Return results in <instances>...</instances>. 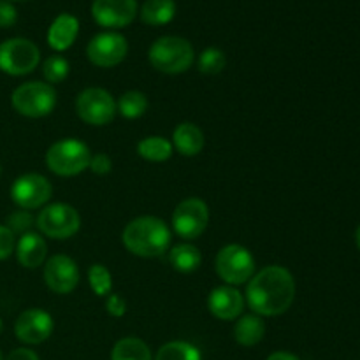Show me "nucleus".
<instances>
[{"instance_id":"nucleus-16","label":"nucleus","mask_w":360,"mask_h":360,"mask_svg":"<svg viewBox=\"0 0 360 360\" xmlns=\"http://www.w3.org/2000/svg\"><path fill=\"white\" fill-rule=\"evenodd\" d=\"M245 295L231 285H220L207 295V309L211 315L224 322L238 320L245 311Z\"/></svg>"},{"instance_id":"nucleus-28","label":"nucleus","mask_w":360,"mask_h":360,"mask_svg":"<svg viewBox=\"0 0 360 360\" xmlns=\"http://www.w3.org/2000/svg\"><path fill=\"white\" fill-rule=\"evenodd\" d=\"M70 72V63L69 60L63 58L60 55H51L49 58L44 60L42 63V76H44L46 83L53 84H58L63 83V81L69 77Z\"/></svg>"},{"instance_id":"nucleus-23","label":"nucleus","mask_w":360,"mask_h":360,"mask_svg":"<svg viewBox=\"0 0 360 360\" xmlns=\"http://www.w3.org/2000/svg\"><path fill=\"white\" fill-rule=\"evenodd\" d=\"M172 153H174V146L171 141L162 136H148L137 143V155L148 162L160 164V162L169 160Z\"/></svg>"},{"instance_id":"nucleus-19","label":"nucleus","mask_w":360,"mask_h":360,"mask_svg":"<svg viewBox=\"0 0 360 360\" xmlns=\"http://www.w3.org/2000/svg\"><path fill=\"white\" fill-rule=\"evenodd\" d=\"M172 146L183 157H197L204 150L206 137L199 125L192 122H183L172 132Z\"/></svg>"},{"instance_id":"nucleus-32","label":"nucleus","mask_w":360,"mask_h":360,"mask_svg":"<svg viewBox=\"0 0 360 360\" xmlns=\"http://www.w3.org/2000/svg\"><path fill=\"white\" fill-rule=\"evenodd\" d=\"M94 174L97 176H105L112 171V160L108 153H95L91 155L90 165H88Z\"/></svg>"},{"instance_id":"nucleus-41","label":"nucleus","mask_w":360,"mask_h":360,"mask_svg":"<svg viewBox=\"0 0 360 360\" xmlns=\"http://www.w3.org/2000/svg\"><path fill=\"white\" fill-rule=\"evenodd\" d=\"M0 178H2V164H0Z\"/></svg>"},{"instance_id":"nucleus-40","label":"nucleus","mask_w":360,"mask_h":360,"mask_svg":"<svg viewBox=\"0 0 360 360\" xmlns=\"http://www.w3.org/2000/svg\"><path fill=\"white\" fill-rule=\"evenodd\" d=\"M0 360H4V354H2V350H0Z\"/></svg>"},{"instance_id":"nucleus-36","label":"nucleus","mask_w":360,"mask_h":360,"mask_svg":"<svg viewBox=\"0 0 360 360\" xmlns=\"http://www.w3.org/2000/svg\"><path fill=\"white\" fill-rule=\"evenodd\" d=\"M267 360H301L297 357L295 354H290V352H274V354H271Z\"/></svg>"},{"instance_id":"nucleus-5","label":"nucleus","mask_w":360,"mask_h":360,"mask_svg":"<svg viewBox=\"0 0 360 360\" xmlns=\"http://www.w3.org/2000/svg\"><path fill=\"white\" fill-rule=\"evenodd\" d=\"M55 86L46 81H28L20 84L11 95V104L14 111L27 118H44L49 116L56 108Z\"/></svg>"},{"instance_id":"nucleus-8","label":"nucleus","mask_w":360,"mask_h":360,"mask_svg":"<svg viewBox=\"0 0 360 360\" xmlns=\"http://www.w3.org/2000/svg\"><path fill=\"white\" fill-rule=\"evenodd\" d=\"M41 62V49L30 39L13 37L0 44V70L9 76H27Z\"/></svg>"},{"instance_id":"nucleus-15","label":"nucleus","mask_w":360,"mask_h":360,"mask_svg":"<svg viewBox=\"0 0 360 360\" xmlns=\"http://www.w3.org/2000/svg\"><path fill=\"white\" fill-rule=\"evenodd\" d=\"M91 16L95 23L109 30L125 28L136 20L137 0H94Z\"/></svg>"},{"instance_id":"nucleus-38","label":"nucleus","mask_w":360,"mask_h":360,"mask_svg":"<svg viewBox=\"0 0 360 360\" xmlns=\"http://www.w3.org/2000/svg\"><path fill=\"white\" fill-rule=\"evenodd\" d=\"M2 333H4V322L0 320V334H2Z\"/></svg>"},{"instance_id":"nucleus-17","label":"nucleus","mask_w":360,"mask_h":360,"mask_svg":"<svg viewBox=\"0 0 360 360\" xmlns=\"http://www.w3.org/2000/svg\"><path fill=\"white\" fill-rule=\"evenodd\" d=\"M16 259L25 269H37L48 260V245L39 232H27L16 241Z\"/></svg>"},{"instance_id":"nucleus-4","label":"nucleus","mask_w":360,"mask_h":360,"mask_svg":"<svg viewBox=\"0 0 360 360\" xmlns=\"http://www.w3.org/2000/svg\"><path fill=\"white\" fill-rule=\"evenodd\" d=\"M91 160V151L86 143L67 137L53 143L46 151V165L49 171L62 178H72L88 169Z\"/></svg>"},{"instance_id":"nucleus-24","label":"nucleus","mask_w":360,"mask_h":360,"mask_svg":"<svg viewBox=\"0 0 360 360\" xmlns=\"http://www.w3.org/2000/svg\"><path fill=\"white\" fill-rule=\"evenodd\" d=\"M111 360H153L150 347L141 338L127 336L116 341L111 350Z\"/></svg>"},{"instance_id":"nucleus-33","label":"nucleus","mask_w":360,"mask_h":360,"mask_svg":"<svg viewBox=\"0 0 360 360\" xmlns=\"http://www.w3.org/2000/svg\"><path fill=\"white\" fill-rule=\"evenodd\" d=\"M105 311L111 316H115V319H122L127 313V301L122 295L112 294L111 292V294L105 297Z\"/></svg>"},{"instance_id":"nucleus-7","label":"nucleus","mask_w":360,"mask_h":360,"mask_svg":"<svg viewBox=\"0 0 360 360\" xmlns=\"http://www.w3.org/2000/svg\"><path fill=\"white\" fill-rule=\"evenodd\" d=\"M214 271L225 285H245L257 273L255 257L243 245H227L217 253Z\"/></svg>"},{"instance_id":"nucleus-2","label":"nucleus","mask_w":360,"mask_h":360,"mask_svg":"<svg viewBox=\"0 0 360 360\" xmlns=\"http://www.w3.org/2000/svg\"><path fill=\"white\" fill-rule=\"evenodd\" d=\"M172 232L162 218L137 217L125 225L122 232V243L132 255L141 259H157L169 252Z\"/></svg>"},{"instance_id":"nucleus-6","label":"nucleus","mask_w":360,"mask_h":360,"mask_svg":"<svg viewBox=\"0 0 360 360\" xmlns=\"http://www.w3.org/2000/svg\"><path fill=\"white\" fill-rule=\"evenodd\" d=\"M39 234L55 241L74 238L81 229V217L77 210L65 202H49L39 211L35 218Z\"/></svg>"},{"instance_id":"nucleus-12","label":"nucleus","mask_w":360,"mask_h":360,"mask_svg":"<svg viewBox=\"0 0 360 360\" xmlns=\"http://www.w3.org/2000/svg\"><path fill=\"white\" fill-rule=\"evenodd\" d=\"M127 55H129V42L118 32H101L91 37L86 46L88 60L101 69L120 65Z\"/></svg>"},{"instance_id":"nucleus-35","label":"nucleus","mask_w":360,"mask_h":360,"mask_svg":"<svg viewBox=\"0 0 360 360\" xmlns=\"http://www.w3.org/2000/svg\"><path fill=\"white\" fill-rule=\"evenodd\" d=\"M4 360H41L39 355L35 354L30 348H16V350L11 352Z\"/></svg>"},{"instance_id":"nucleus-34","label":"nucleus","mask_w":360,"mask_h":360,"mask_svg":"<svg viewBox=\"0 0 360 360\" xmlns=\"http://www.w3.org/2000/svg\"><path fill=\"white\" fill-rule=\"evenodd\" d=\"M18 11L13 6V2L0 0V28H9L16 25Z\"/></svg>"},{"instance_id":"nucleus-26","label":"nucleus","mask_w":360,"mask_h":360,"mask_svg":"<svg viewBox=\"0 0 360 360\" xmlns=\"http://www.w3.org/2000/svg\"><path fill=\"white\" fill-rule=\"evenodd\" d=\"M153 360H202V354L188 341H169L158 348Z\"/></svg>"},{"instance_id":"nucleus-31","label":"nucleus","mask_w":360,"mask_h":360,"mask_svg":"<svg viewBox=\"0 0 360 360\" xmlns=\"http://www.w3.org/2000/svg\"><path fill=\"white\" fill-rule=\"evenodd\" d=\"M14 250H16V236L6 225H0V260L9 259Z\"/></svg>"},{"instance_id":"nucleus-18","label":"nucleus","mask_w":360,"mask_h":360,"mask_svg":"<svg viewBox=\"0 0 360 360\" xmlns=\"http://www.w3.org/2000/svg\"><path fill=\"white\" fill-rule=\"evenodd\" d=\"M79 34V21L74 14L62 13L53 20L48 28V44L55 51H67L76 42Z\"/></svg>"},{"instance_id":"nucleus-1","label":"nucleus","mask_w":360,"mask_h":360,"mask_svg":"<svg viewBox=\"0 0 360 360\" xmlns=\"http://www.w3.org/2000/svg\"><path fill=\"white\" fill-rule=\"evenodd\" d=\"M295 278L287 267L267 266L253 274L246 285L245 301L255 315L278 316L287 313L295 301Z\"/></svg>"},{"instance_id":"nucleus-3","label":"nucleus","mask_w":360,"mask_h":360,"mask_svg":"<svg viewBox=\"0 0 360 360\" xmlns=\"http://www.w3.org/2000/svg\"><path fill=\"white\" fill-rule=\"evenodd\" d=\"M148 60L162 74H183L195 62L192 42L178 35H164L150 46Z\"/></svg>"},{"instance_id":"nucleus-37","label":"nucleus","mask_w":360,"mask_h":360,"mask_svg":"<svg viewBox=\"0 0 360 360\" xmlns=\"http://www.w3.org/2000/svg\"><path fill=\"white\" fill-rule=\"evenodd\" d=\"M355 243H357V248L360 250V224H359L357 231H355Z\"/></svg>"},{"instance_id":"nucleus-20","label":"nucleus","mask_w":360,"mask_h":360,"mask_svg":"<svg viewBox=\"0 0 360 360\" xmlns=\"http://www.w3.org/2000/svg\"><path fill=\"white\" fill-rule=\"evenodd\" d=\"M266 336V322L262 316L250 313V315H241L236 320L234 326V340L241 347H255Z\"/></svg>"},{"instance_id":"nucleus-30","label":"nucleus","mask_w":360,"mask_h":360,"mask_svg":"<svg viewBox=\"0 0 360 360\" xmlns=\"http://www.w3.org/2000/svg\"><path fill=\"white\" fill-rule=\"evenodd\" d=\"M35 225V218L30 211L16 210L7 217L6 227L13 232L14 236H23L27 232H32V227Z\"/></svg>"},{"instance_id":"nucleus-39","label":"nucleus","mask_w":360,"mask_h":360,"mask_svg":"<svg viewBox=\"0 0 360 360\" xmlns=\"http://www.w3.org/2000/svg\"><path fill=\"white\" fill-rule=\"evenodd\" d=\"M7 2H23V0H7Z\"/></svg>"},{"instance_id":"nucleus-22","label":"nucleus","mask_w":360,"mask_h":360,"mask_svg":"<svg viewBox=\"0 0 360 360\" xmlns=\"http://www.w3.org/2000/svg\"><path fill=\"white\" fill-rule=\"evenodd\" d=\"M141 21L150 27H164L176 16L174 0H146L139 11Z\"/></svg>"},{"instance_id":"nucleus-27","label":"nucleus","mask_w":360,"mask_h":360,"mask_svg":"<svg viewBox=\"0 0 360 360\" xmlns=\"http://www.w3.org/2000/svg\"><path fill=\"white\" fill-rule=\"evenodd\" d=\"M88 285L98 297H108L112 292V274L104 264H91L88 269Z\"/></svg>"},{"instance_id":"nucleus-25","label":"nucleus","mask_w":360,"mask_h":360,"mask_svg":"<svg viewBox=\"0 0 360 360\" xmlns=\"http://www.w3.org/2000/svg\"><path fill=\"white\" fill-rule=\"evenodd\" d=\"M148 105H150V101H148L146 94L139 90H129L120 95V98L116 101V111L127 120H137L146 115Z\"/></svg>"},{"instance_id":"nucleus-13","label":"nucleus","mask_w":360,"mask_h":360,"mask_svg":"<svg viewBox=\"0 0 360 360\" xmlns=\"http://www.w3.org/2000/svg\"><path fill=\"white\" fill-rule=\"evenodd\" d=\"M46 287L58 295H67L79 285V267L69 255H53L44 264Z\"/></svg>"},{"instance_id":"nucleus-14","label":"nucleus","mask_w":360,"mask_h":360,"mask_svg":"<svg viewBox=\"0 0 360 360\" xmlns=\"http://www.w3.org/2000/svg\"><path fill=\"white\" fill-rule=\"evenodd\" d=\"M53 329V316L41 308L25 309L14 322V334L25 345L44 343L51 338Z\"/></svg>"},{"instance_id":"nucleus-21","label":"nucleus","mask_w":360,"mask_h":360,"mask_svg":"<svg viewBox=\"0 0 360 360\" xmlns=\"http://www.w3.org/2000/svg\"><path fill=\"white\" fill-rule=\"evenodd\" d=\"M169 264L178 273L190 274L200 267V264H202V253L192 243H179V245L172 246L169 250Z\"/></svg>"},{"instance_id":"nucleus-10","label":"nucleus","mask_w":360,"mask_h":360,"mask_svg":"<svg viewBox=\"0 0 360 360\" xmlns=\"http://www.w3.org/2000/svg\"><path fill=\"white\" fill-rule=\"evenodd\" d=\"M76 115L88 125H109L118 115L115 97L104 88H86L76 97Z\"/></svg>"},{"instance_id":"nucleus-9","label":"nucleus","mask_w":360,"mask_h":360,"mask_svg":"<svg viewBox=\"0 0 360 360\" xmlns=\"http://www.w3.org/2000/svg\"><path fill=\"white\" fill-rule=\"evenodd\" d=\"M171 224L174 234L185 241H193L200 238L210 225V207L199 197H188L176 206Z\"/></svg>"},{"instance_id":"nucleus-29","label":"nucleus","mask_w":360,"mask_h":360,"mask_svg":"<svg viewBox=\"0 0 360 360\" xmlns=\"http://www.w3.org/2000/svg\"><path fill=\"white\" fill-rule=\"evenodd\" d=\"M225 65H227L225 53L221 49L213 48V46L204 49L199 55V58H197V67L206 76H217V74H220L225 69Z\"/></svg>"},{"instance_id":"nucleus-11","label":"nucleus","mask_w":360,"mask_h":360,"mask_svg":"<svg viewBox=\"0 0 360 360\" xmlns=\"http://www.w3.org/2000/svg\"><path fill=\"white\" fill-rule=\"evenodd\" d=\"M53 195V185L46 176L37 172H27L14 179L11 186V199L20 210H39L49 204Z\"/></svg>"}]
</instances>
